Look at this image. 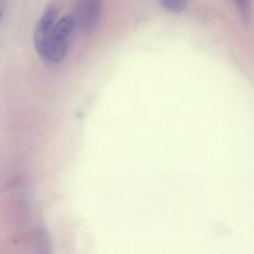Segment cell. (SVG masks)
<instances>
[{"label":"cell","mask_w":254,"mask_h":254,"mask_svg":"<svg viewBox=\"0 0 254 254\" xmlns=\"http://www.w3.org/2000/svg\"><path fill=\"white\" fill-rule=\"evenodd\" d=\"M164 9L171 12H180L188 6V0H159Z\"/></svg>","instance_id":"277c9868"},{"label":"cell","mask_w":254,"mask_h":254,"mask_svg":"<svg viewBox=\"0 0 254 254\" xmlns=\"http://www.w3.org/2000/svg\"><path fill=\"white\" fill-rule=\"evenodd\" d=\"M233 1H235L242 22L246 26H248L251 24V19H252V2L251 0H233Z\"/></svg>","instance_id":"3957f363"},{"label":"cell","mask_w":254,"mask_h":254,"mask_svg":"<svg viewBox=\"0 0 254 254\" xmlns=\"http://www.w3.org/2000/svg\"><path fill=\"white\" fill-rule=\"evenodd\" d=\"M102 10V0H78V11L74 16L82 30L89 32L98 22Z\"/></svg>","instance_id":"7a4b0ae2"},{"label":"cell","mask_w":254,"mask_h":254,"mask_svg":"<svg viewBox=\"0 0 254 254\" xmlns=\"http://www.w3.org/2000/svg\"><path fill=\"white\" fill-rule=\"evenodd\" d=\"M57 15L59 9L55 5L46 7L34 32V45L37 54L50 64H60L66 57L76 25L73 15H67L60 20H57Z\"/></svg>","instance_id":"6da1fadb"}]
</instances>
